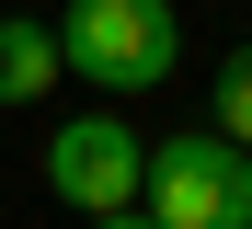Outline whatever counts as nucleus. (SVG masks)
Wrapping results in <instances>:
<instances>
[{"mask_svg": "<svg viewBox=\"0 0 252 229\" xmlns=\"http://www.w3.org/2000/svg\"><path fill=\"white\" fill-rule=\"evenodd\" d=\"M206 126H218V137H241V149H252V46H229V58L206 69Z\"/></svg>", "mask_w": 252, "mask_h": 229, "instance_id": "nucleus-5", "label": "nucleus"}, {"mask_svg": "<svg viewBox=\"0 0 252 229\" xmlns=\"http://www.w3.org/2000/svg\"><path fill=\"white\" fill-rule=\"evenodd\" d=\"M138 172H149V149H138V126H126V115H69V126L46 137V195L80 206V218L138 206Z\"/></svg>", "mask_w": 252, "mask_h": 229, "instance_id": "nucleus-3", "label": "nucleus"}, {"mask_svg": "<svg viewBox=\"0 0 252 229\" xmlns=\"http://www.w3.org/2000/svg\"><path fill=\"white\" fill-rule=\"evenodd\" d=\"M92 229H160V218H149V206H103Z\"/></svg>", "mask_w": 252, "mask_h": 229, "instance_id": "nucleus-6", "label": "nucleus"}, {"mask_svg": "<svg viewBox=\"0 0 252 229\" xmlns=\"http://www.w3.org/2000/svg\"><path fill=\"white\" fill-rule=\"evenodd\" d=\"M138 206L160 229H252V149L218 126H184V137H160L149 172H138Z\"/></svg>", "mask_w": 252, "mask_h": 229, "instance_id": "nucleus-2", "label": "nucleus"}, {"mask_svg": "<svg viewBox=\"0 0 252 229\" xmlns=\"http://www.w3.org/2000/svg\"><path fill=\"white\" fill-rule=\"evenodd\" d=\"M46 80H58V23H34V12H0V115L46 103Z\"/></svg>", "mask_w": 252, "mask_h": 229, "instance_id": "nucleus-4", "label": "nucleus"}, {"mask_svg": "<svg viewBox=\"0 0 252 229\" xmlns=\"http://www.w3.org/2000/svg\"><path fill=\"white\" fill-rule=\"evenodd\" d=\"M58 69L103 80V92H149V80L184 69V12H172V0H69Z\"/></svg>", "mask_w": 252, "mask_h": 229, "instance_id": "nucleus-1", "label": "nucleus"}]
</instances>
